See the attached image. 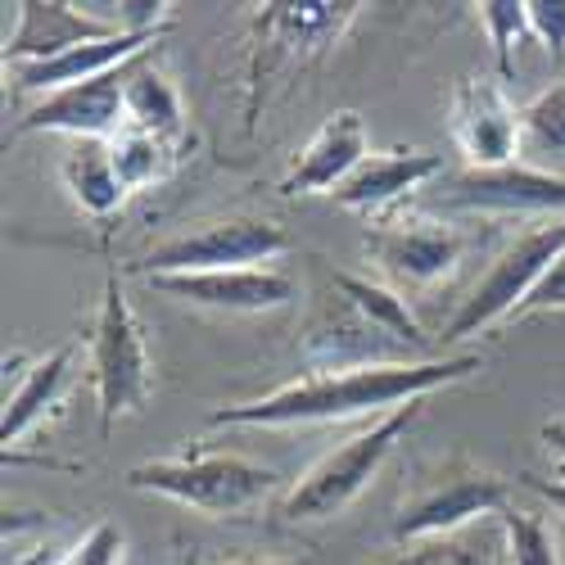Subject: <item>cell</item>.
I'll list each match as a JSON object with an SVG mask.
<instances>
[{
    "label": "cell",
    "instance_id": "cell-1",
    "mask_svg": "<svg viewBox=\"0 0 565 565\" xmlns=\"http://www.w3.org/2000/svg\"><path fill=\"white\" fill-rule=\"evenodd\" d=\"M476 371H480V353L430 358V362H375V366H353V371H308L263 398L213 407L209 426L286 430V426H321V420H353V416H375V412L390 416L403 403H416L444 385H457Z\"/></svg>",
    "mask_w": 565,
    "mask_h": 565
},
{
    "label": "cell",
    "instance_id": "cell-2",
    "mask_svg": "<svg viewBox=\"0 0 565 565\" xmlns=\"http://www.w3.org/2000/svg\"><path fill=\"white\" fill-rule=\"evenodd\" d=\"M511 489H515V480L480 466L476 457L448 452L412 476V484L398 502L394 539L426 543V539L461 534L470 521H480V515H502L511 507Z\"/></svg>",
    "mask_w": 565,
    "mask_h": 565
},
{
    "label": "cell",
    "instance_id": "cell-3",
    "mask_svg": "<svg viewBox=\"0 0 565 565\" xmlns=\"http://www.w3.org/2000/svg\"><path fill=\"white\" fill-rule=\"evenodd\" d=\"M127 489L159 493L191 511L213 515V521H226V515H245L263 507L280 489V476L271 466L249 461L241 452H181V457L131 466Z\"/></svg>",
    "mask_w": 565,
    "mask_h": 565
},
{
    "label": "cell",
    "instance_id": "cell-4",
    "mask_svg": "<svg viewBox=\"0 0 565 565\" xmlns=\"http://www.w3.org/2000/svg\"><path fill=\"white\" fill-rule=\"evenodd\" d=\"M420 407H426V398L403 403L398 412L375 420L371 430H362V435L344 439L340 448H331L326 457H317L290 484L286 502H280V515L295 521V525H303V521H331V515H340L344 507H353L371 489V480L381 476V466L390 461L398 439L416 426Z\"/></svg>",
    "mask_w": 565,
    "mask_h": 565
},
{
    "label": "cell",
    "instance_id": "cell-5",
    "mask_svg": "<svg viewBox=\"0 0 565 565\" xmlns=\"http://www.w3.org/2000/svg\"><path fill=\"white\" fill-rule=\"evenodd\" d=\"M90 385H96V407H100V430L114 435L122 416H136L150 403L154 366L150 349L140 335V321L122 295L118 271L105 280V299L96 312V331H90Z\"/></svg>",
    "mask_w": 565,
    "mask_h": 565
},
{
    "label": "cell",
    "instance_id": "cell-6",
    "mask_svg": "<svg viewBox=\"0 0 565 565\" xmlns=\"http://www.w3.org/2000/svg\"><path fill=\"white\" fill-rule=\"evenodd\" d=\"M565 254V217L561 222H547V226H534L493 258V267L476 280V290L461 299V308L452 312V321L444 326V344H457V340H470L489 331L498 321H511V312L530 299V290L539 286V276Z\"/></svg>",
    "mask_w": 565,
    "mask_h": 565
},
{
    "label": "cell",
    "instance_id": "cell-7",
    "mask_svg": "<svg viewBox=\"0 0 565 565\" xmlns=\"http://www.w3.org/2000/svg\"><path fill=\"white\" fill-rule=\"evenodd\" d=\"M290 249L286 226L258 222V217H217L185 235L154 245L140 263H131L136 276H195V271H231V267H263Z\"/></svg>",
    "mask_w": 565,
    "mask_h": 565
},
{
    "label": "cell",
    "instance_id": "cell-8",
    "mask_svg": "<svg viewBox=\"0 0 565 565\" xmlns=\"http://www.w3.org/2000/svg\"><path fill=\"white\" fill-rule=\"evenodd\" d=\"M362 245H366L371 263L381 267L398 290H426L435 280L452 276L470 249L466 231H457L439 217H420V213L371 222Z\"/></svg>",
    "mask_w": 565,
    "mask_h": 565
},
{
    "label": "cell",
    "instance_id": "cell-9",
    "mask_svg": "<svg viewBox=\"0 0 565 565\" xmlns=\"http://www.w3.org/2000/svg\"><path fill=\"white\" fill-rule=\"evenodd\" d=\"M358 0H299V6H263V14L254 19L258 45H254V105H258V86L276 64H295V60H312L321 51L349 32V23L358 19ZM254 114V109H249Z\"/></svg>",
    "mask_w": 565,
    "mask_h": 565
},
{
    "label": "cell",
    "instance_id": "cell-10",
    "mask_svg": "<svg viewBox=\"0 0 565 565\" xmlns=\"http://www.w3.org/2000/svg\"><path fill=\"white\" fill-rule=\"evenodd\" d=\"M444 209L457 213H498V217H565V177L552 168L507 163V168H461L444 185Z\"/></svg>",
    "mask_w": 565,
    "mask_h": 565
},
{
    "label": "cell",
    "instance_id": "cell-11",
    "mask_svg": "<svg viewBox=\"0 0 565 565\" xmlns=\"http://www.w3.org/2000/svg\"><path fill=\"white\" fill-rule=\"evenodd\" d=\"M448 127L470 168H507L515 163V150L525 146L521 109L507 100L502 82H489V77H461L452 86Z\"/></svg>",
    "mask_w": 565,
    "mask_h": 565
},
{
    "label": "cell",
    "instance_id": "cell-12",
    "mask_svg": "<svg viewBox=\"0 0 565 565\" xmlns=\"http://www.w3.org/2000/svg\"><path fill=\"white\" fill-rule=\"evenodd\" d=\"M127 68H114L105 77H90L77 86H64L45 96L19 118V136L28 131H64L73 140H114L127 127Z\"/></svg>",
    "mask_w": 565,
    "mask_h": 565
},
{
    "label": "cell",
    "instance_id": "cell-13",
    "mask_svg": "<svg viewBox=\"0 0 565 565\" xmlns=\"http://www.w3.org/2000/svg\"><path fill=\"white\" fill-rule=\"evenodd\" d=\"M303 362L308 371H353V366H375V362H416L403 344H394L331 286V299L317 308L308 321L303 340Z\"/></svg>",
    "mask_w": 565,
    "mask_h": 565
},
{
    "label": "cell",
    "instance_id": "cell-14",
    "mask_svg": "<svg viewBox=\"0 0 565 565\" xmlns=\"http://www.w3.org/2000/svg\"><path fill=\"white\" fill-rule=\"evenodd\" d=\"M154 290L209 308V312H276L286 308L299 286L295 276L276 271V267H231V271H195V276H154Z\"/></svg>",
    "mask_w": 565,
    "mask_h": 565
},
{
    "label": "cell",
    "instance_id": "cell-15",
    "mask_svg": "<svg viewBox=\"0 0 565 565\" xmlns=\"http://www.w3.org/2000/svg\"><path fill=\"white\" fill-rule=\"evenodd\" d=\"M14 10H19V28L6 41V64H14V68L60 60V55L77 51V45H90V41H105V36L122 32L114 19L77 10V6H68V0H23V6H14Z\"/></svg>",
    "mask_w": 565,
    "mask_h": 565
},
{
    "label": "cell",
    "instance_id": "cell-16",
    "mask_svg": "<svg viewBox=\"0 0 565 565\" xmlns=\"http://www.w3.org/2000/svg\"><path fill=\"white\" fill-rule=\"evenodd\" d=\"M366 122L358 109H335L280 177V195H335L366 159Z\"/></svg>",
    "mask_w": 565,
    "mask_h": 565
},
{
    "label": "cell",
    "instance_id": "cell-17",
    "mask_svg": "<svg viewBox=\"0 0 565 565\" xmlns=\"http://www.w3.org/2000/svg\"><path fill=\"white\" fill-rule=\"evenodd\" d=\"M444 172V159L430 150H371L353 177L335 191V204L349 213H381L403 195L420 191Z\"/></svg>",
    "mask_w": 565,
    "mask_h": 565
},
{
    "label": "cell",
    "instance_id": "cell-18",
    "mask_svg": "<svg viewBox=\"0 0 565 565\" xmlns=\"http://www.w3.org/2000/svg\"><path fill=\"white\" fill-rule=\"evenodd\" d=\"M163 36L168 32H118V36H105V41H90V45H77V51H68L60 60L14 68V86L19 90H45V96H55V90H64V86L105 77V73L131 64L136 55L154 51Z\"/></svg>",
    "mask_w": 565,
    "mask_h": 565
},
{
    "label": "cell",
    "instance_id": "cell-19",
    "mask_svg": "<svg viewBox=\"0 0 565 565\" xmlns=\"http://www.w3.org/2000/svg\"><path fill=\"white\" fill-rule=\"evenodd\" d=\"M73 358H77V344H64L55 353L36 358L23 381L14 385V394H6V416H0V444H19L36 420L60 403V394L68 390V375H73Z\"/></svg>",
    "mask_w": 565,
    "mask_h": 565
},
{
    "label": "cell",
    "instance_id": "cell-20",
    "mask_svg": "<svg viewBox=\"0 0 565 565\" xmlns=\"http://www.w3.org/2000/svg\"><path fill=\"white\" fill-rule=\"evenodd\" d=\"M127 127H140L168 146H185V114H181V96L168 82V73L159 68L154 51L136 55L127 68Z\"/></svg>",
    "mask_w": 565,
    "mask_h": 565
},
{
    "label": "cell",
    "instance_id": "cell-21",
    "mask_svg": "<svg viewBox=\"0 0 565 565\" xmlns=\"http://www.w3.org/2000/svg\"><path fill=\"white\" fill-rule=\"evenodd\" d=\"M331 286L375 326V331H385L394 344H403L416 362H430V358H426V353H430V340H426L420 321L412 317L407 299H403L394 286H385V280H371V276H353V271H335Z\"/></svg>",
    "mask_w": 565,
    "mask_h": 565
},
{
    "label": "cell",
    "instance_id": "cell-22",
    "mask_svg": "<svg viewBox=\"0 0 565 565\" xmlns=\"http://www.w3.org/2000/svg\"><path fill=\"white\" fill-rule=\"evenodd\" d=\"M60 177H64V191L73 195V204L90 217H109L127 200V185L114 168L109 140H73V150L60 163Z\"/></svg>",
    "mask_w": 565,
    "mask_h": 565
},
{
    "label": "cell",
    "instance_id": "cell-23",
    "mask_svg": "<svg viewBox=\"0 0 565 565\" xmlns=\"http://www.w3.org/2000/svg\"><path fill=\"white\" fill-rule=\"evenodd\" d=\"M109 154H114V168L127 185V195L131 191H146V185L163 181L172 168H177V146H168V140L150 136V131H140V127H122L114 140H109Z\"/></svg>",
    "mask_w": 565,
    "mask_h": 565
},
{
    "label": "cell",
    "instance_id": "cell-24",
    "mask_svg": "<svg viewBox=\"0 0 565 565\" xmlns=\"http://www.w3.org/2000/svg\"><path fill=\"white\" fill-rule=\"evenodd\" d=\"M521 140L547 163H565V77L543 86L521 109Z\"/></svg>",
    "mask_w": 565,
    "mask_h": 565
},
{
    "label": "cell",
    "instance_id": "cell-25",
    "mask_svg": "<svg viewBox=\"0 0 565 565\" xmlns=\"http://www.w3.org/2000/svg\"><path fill=\"white\" fill-rule=\"evenodd\" d=\"M498 521H502V556H507V565H561L556 539L534 511L507 507Z\"/></svg>",
    "mask_w": 565,
    "mask_h": 565
},
{
    "label": "cell",
    "instance_id": "cell-26",
    "mask_svg": "<svg viewBox=\"0 0 565 565\" xmlns=\"http://www.w3.org/2000/svg\"><path fill=\"white\" fill-rule=\"evenodd\" d=\"M480 23L489 32V45H493V64H498V82H511L515 77V41L530 32V14H525V0H484L480 6Z\"/></svg>",
    "mask_w": 565,
    "mask_h": 565
},
{
    "label": "cell",
    "instance_id": "cell-27",
    "mask_svg": "<svg viewBox=\"0 0 565 565\" xmlns=\"http://www.w3.org/2000/svg\"><path fill=\"white\" fill-rule=\"evenodd\" d=\"M390 565H493V552H484L476 539H466V534H448V539L412 543Z\"/></svg>",
    "mask_w": 565,
    "mask_h": 565
},
{
    "label": "cell",
    "instance_id": "cell-28",
    "mask_svg": "<svg viewBox=\"0 0 565 565\" xmlns=\"http://www.w3.org/2000/svg\"><path fill=\"white\" fill-rule=\"evenodd\" d=\"M122 530L114 521H100L82 534V543L64 556V565H118L122 561Z\"/></svg>",
    "mask_w": 565,
    "mask_h": 565
},
{
    "label": "cell",
    "instance_id": "cell-29",
    "mask_svg": "<svg viewBox=\"0 0 565 565\" xmlns=\"http://www.w3.org/2000/svg\"><path fill=\"white\" fill-rule=\"evenodd\" d=\"M534 312H565V254L539 276V286L530 290V299L511 312V321L521 317H534Z\"/></svg>",
    "mask_w": 565,
    "mask_h": 565
},
{
    "label": "cell",
    "instance_id": "cell-30",
    "mask_svg": "<svg viewBox=\"0 0 565 565\" xmlns=\"http://www.w3.org/2000/svg\"><path fill=\"white\" fill-rule=\"evenodd\" d=\"M530 32L547 45L552 55H565V0H525Z\"/></svg>",
    "mask_w": 565,
    "mask_h": 565
},
{
    "label": "cell",
    "instance_id": "cell-31",
    "mask_svg": "<svg viewBox=\"0 0 565 565\" xmlns=\"http://www.w3.org/2000/svg\"><path fill=\"white\" fill-rule=\"evenodd\" d=\"M515 484L530 489V493H539L556 515H565V480H543V476H534V470H521V476H515Z\"/></svg>",
    "mask_w": 565,
    "mask_h": 565
},
{
    "label": "cell",
    "instance_id": "cell-32",
    "mask_svg": "<svg viewBox=\"0 0 565 565\" xmlns=\"http://www.w3.org/2000/svg\"><path fill=\"white\" fill-rule=\"evenodd\" d=\"M539 439H543V448L565 466V416H552V420H543V430H539Z\"/></svg>",
    "mask_w": 565,
    "mask_h": 565
},
{
    "label": "cell",
    "instance_id": "cell-33",
    "mask_svg": "<svg viewBox=\"0 0 565 565\" xmlns=\"http://www.w3.org/2000/svg\"><path fill=\"white\" fill-rule=\"evenodd\" d=\"M19 565H64V556H60L55 547H32V552H28Z\"/></svg>",
    "mask_w": 565,
    "mask_h": 565
},
{
    "label": "cell",
    "instance_id": "cell-34",
    "mask_svg": "<svg viewBox=\"0 0 565 565\" xmlns=\"http://www.w3.org/2000/svg\"><path fill=\"white\" fill-rule=\"evenodd\" d=\"M231 565H295V561H231Z\"/></svg>",
    "mask_w": 565,
    "mask_h": 565
},
{
    "label": "cell",
    "instance_id": "cell-35",
    "mask_svg": "<svg viewBox=\"0 0 565 565\" xmlns=\"http://www.w3.org/2000/svg\"><path fill=\"white\" fill-rule=\"evenodd\" d=\"M181 565H200V556H195V552H185V561H181Z\"/></svg>",
    "mask_w": 565,
    "mask_h": 565
}]
</instances>
